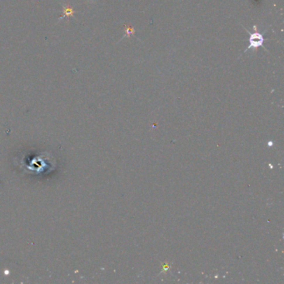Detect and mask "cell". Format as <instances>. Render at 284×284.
I'll list each match as a JSON object with an SVG mask.
<instances>
[{
  "label": "cell",
  "mask_w": 284,
  "mask_h": 284,
  "mask_svg": "<svg viewBox=\"0 0 284 284\" xmlns=\"http://www.w3.org/2000/svg\"><path fill=\"white\" fill-rule=\"evenodd\" d=\"M264 37L262 34L260 33H252L250 35V38H249V46L247 49V50L249 49H256L258 47H262L264 43ZM247 50H245L246 52Z\"/></svg>",
  "instance_id": "obj_1"
},
{
  "label": "cell",
  "mask_w": 284,
  "mask_h": 284,
  "mask_svg": "<svg viewBox=\"0 0 284 284\" xmlns=\"http://www.w3.org/2000/svg\"><path fill=\"white\" fill-rule=\"evenodd\" d=\"M63 15L60 18H63L64 17H72L73 15V10L70 8V6L66 5L63 9Z\"/></svg>",
  "instance_id": "obj_2"
}]
</instances>
